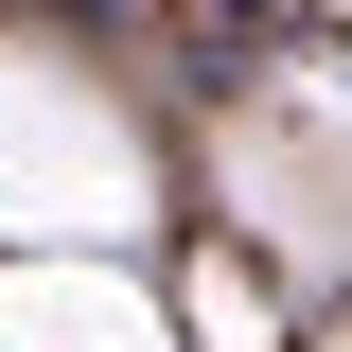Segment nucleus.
I'll list each match as a JSON object with an SVG mask.
<instances>
[{
  "instance_id": "1",
  "label": "nucleus",
  "mask_w": 352,
  "mask_h": 352,
  "mask_svg": "<svg viewBox=\"0 0 352 352\" xmlns=\"http://www.w3.org/2000/svg\"><path fill=\"white\" fill-rule=\"evenodd\" d=\"M212 18H264V0H212Z\"/></svg>"
}]
</instances>
